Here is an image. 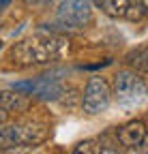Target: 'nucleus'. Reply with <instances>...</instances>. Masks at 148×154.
<instances>
[{
    "instance_id": "f257e3e1",
    "label": "nucleus",
    "mask_w": 148,
    "mask_h": 154,
    "mask_svg": "<svg viewBox=\"0 0 148 154\" xmlns=\"http://www.w3.org/2000/svg\"><path fill=\"white\" fill-rule=\"evenodd\" d=\"M69 43L56 34H34L30 38L15 43L9 51V60L15 66H30V64H45L54 62L65 56Z\"/></svg>"
},
{
    "instance_id": "f03ea898",
    "label": "nucleus",
    "mask_w": 148,
    "mask_h": 154,
    "mask_svg": "<svg viewBox=\"0 0 148 154\" xmlns=\"http://www.w3.org/2000/svg\"><path fill=\"white\" fill-rule=\"evenodd\" d=\"M114 92L120 103L133 105L148 96V84L133 71H120L114 77Z\"/></svg>"
},
{
    "instance_id": "7ed1b4c3",
    "label": "nucleus",
    "mask_w": 148,
    "mask_h": 154,
    "mask_svg": "<svg viewBox=\"0 0 148 154\" xmlns=\"http://www.w3.org/2000/svg\"><path fill=\"white\" fill-rule=\"evenodd\" d=\"M109 101H112V90H109V84L103 79V77L95 75L86 82L84 88V96H82V109L90 116H97L101 111H105L109 107Z\"/></svg>"
},
{
    "instance_id": "20e7f679",
    "label": "nucleus",
    "mask_w": 148,
    "mask_h": 154,
    "mask_svg": "<svg viewBox=\"0 0 148 154\" xmlns=\"http://www.w3.org/2000/svg\"><path fill=\"white\" fill-rule=\"evenodd\" d=\"M58 22L67 28H84L92 19L90 0H62L56 9Z\"/></svg>"
},
{
    "instance_id": "39448f33",
    "label": "nucleus",
    "mask_w": 148,
    "mask_h": 154,
    "mask_svg": "<svg viewBox=\"0 0 148 154\" xmlns=\"http://www.w3.org/2000/svg\"><path fill=\"white\" fill-rule=\"evenodd\" d=\"M13 135L17 146H41L49 137V128L41 122H22L13 124Z\"/></svg>"
},
{
    "instance_id": "423d86ee",
    "label": "nucleus",
    "mask_w": 148,
    "mask_h": 154,
    "mask_svg": "<svg viewBox=\"0 0 148 154\" xmlns=\"http://www.w3.org/2000/svg\"><path fill=\"white\" fill-rule=\"evenodd\" d=\"M146 139V124L142 120H131L118 131V141L124 148H137Z\"/></svg>"
},
{
    "instance_id": "0eeeda50",
    "label": "nucleus",
    "mask_w": 148,
    "mask_h": 154,
    "mask_svg": "<svg viewBox=\"0 0 148 154\" xmlns=\"http://www.w3.org/2000/svg\"><path fill=\"white\" fill-rule=\"evenodd\" d=\"M34 94L43 101H54V99H60L65 94V86L60 84V79L56 77H41L36 79V88H34Z\"/></svg>"
},
{
    "instance_id": "6e6552de",
    "label": "nucleus",
    "mask_w": 148,
    "mask_h": 154,
    "mask_svg": "<svg viewBox=\"0 0 148 154\" xmlns=\"http://www.w3.org/2000/svg\"><path fill=\"white\" fill-rule=\"evenodd\" d=\"M0 109H5V111H26L28 109V99H26V94L22 92H17V90H5V88H0Z\"/></svg>"
},
{
    "instance_id": "1a4fd4ad",
    "label": "nucleus",
    "mask_w": 148,
    "mask_h": 154,
    "mask_svg": "<svg viewBox=\"0 0 148 154\" xmlns=\"http://www.w3.org/2000/svg\"><path fill=\"white\" fill-rule=\"evenodd\" d=\"M127 62L131 64L135 71L148 73V45H142V47L133 49L131 54L127 56Z\"/></svg>"
},
{
    "instance_id": "9d476101",
    "label": "nucleus",
    "mask_w": 148,
    "mask_h": 154,
    "mask_svg": "<svg viewBox=\"0 0 148 154\" xmlns=\"http://www.w3.org/2000/svg\"><path fill=\"white\" fill-rule=\"evenodd\" d=\"M129 7H131V2H129V0H105L101 9L105 11V15L118 19V17H127Z\"/></svg>"
},
{
    "instance_id": "9b49d317",
    "label": "nucleus",
    "mask_w": 148,
    "mask_h": 154,
    "mask_svg": "<svg viewBox=\"0 0 148 154\" xmlns=\"http://www.w3.org/2000/svg\"><path fill=\"white\" fill-rule=\"evenodd\" d=\"M73 154H101V146L97 139H84L73 148Z\"/></svg>"
},
{
    "instance_id": "f8f14e48",
    "label": "nucleus",
    "mask_w": 148,
    "mask_h": 154,
    "mask_svg": "<svg viewBox=\"0 0 148 154\" xmlns=\"http://www.w3.org/2000/svg\"><path fill=\"white\" fill-rule=\"evenodd\" d=\"M15 143V135H13V124H2L0 126V150L13 148Z\"/></svg>"
},
{
    "instance_id": "ddd939ff",
    "label": "nucleus",
    "mask_w": 148,
    "mask_h": 154,
    "mask_svg": "<svg viewBox=\"0 0 148 154\" xmlns=\"http://www.w3.org/2000/svg\"><path fill=\"white\" fill-rule=\"evenodd\" d=\"M0 154H41L39 146H13V148H7Z\"/></svg>"
},
{
    "instance_id": "4468645a",
    "label": "nucleus",
    "mask_w": 148,
    "mask_h": 154,
    "mask_svg": "<svg viewBox=\"0 0 148 154\" xmlns=\"http://www.w3.org/2000/svg\"><path fill=\"white\" fill-rule=\"evenodd\" d=\"M146 15V9L144 5H131L127 11V19H131V22H140V19Z\"/></svg>"
},
{
    "instance_id": "2eb2a0df",
    "label": "nucleus",
    "mask_w": 148,
    "mask_h": 154,
    "mask_svg": "<svg viewBox=\"0 0 148 154\" xmlns=\"http://www.w3.org/2000/svg\"><path fill=\"white\" fill-rule=\"evenodd\" d=\"M34 88H36V79L32 82H17V84H13V90H17V92H22V94H34Z\"/></svg>"
},
{
    "instance_id": "dca6fc26",
    "label": "nucleus",
    "mask_w": 148,
    "mask_h": 154,
    "mask_svg": "<svg viewBox=\"0 0 148 154\" xmlns=\"http://www.w3.org/2000/svg\"><path fill=\"white\" fill-rule=\"evenodd\" d=\"M7 120H9V111L0 109V126H2V124H7Z\"/></svg>"
},
{
    "instance_id": "f3484780",
    "label": "nucleus",
    "mask_w": 148,
    "mask_h": 154,
    "mask_svg": "<svg viewBox=\"0 0 148 154\" xmlns=\"http://www.w3.org/2000/svg\"><path fill=\"white\" fill-rule=\"evenodd\" d=\"M26 2H30V5H41V7H43V5H49L52 0H26Z\"/></svg>"
},
{
    "instance_id": "a211bd4d",
    "label": "nucleus",
    "mask_w": 148,
    "mask_h": 154,
    "mask_svg": "<svg viewBox=\"0 0 148 154\" xmlns=\"http://www.w3.org/2000/svg\"><path fill=\"white\" fill-rule=\"evenodd\" d=\"M11 2H13V0H0V11H5V9H7Z\"/></svg>"
},
{
    "instance_id": "6ab92c4d",
    "label": "nucleus",
    "mask_w": 148,
    "mask_h": 154,
    "mask_svg": "<svg viewBox=\"0 0 148 154\" xmlns=\"http://www.w3.org/2000/svg\"><path fill=\"white\" fill-rule=\"evenodd\" d=\"M101 154H118V152H116V150H109V148H107V150H101Z\"/></svg>"
},
{
    "instance_id": "aec40b11",
    "label": "nucleus",
    "mask_w": 148,
    "mask_h": 154,
    "mask_svg": "<svg viewBox=\"0 0 148 154\" xmlns=\"http://www.w3.org/2000/svg\"><path fill=\"white\" fill-rule=\"evenodd\" d=\"M90 2H95L97 7H103V2H105V0H90Z\"/></svg>"
},
{
    "instance_id": "412c9836",
    "label": "nucleus",
    "mask_w": 148,
    "mask_h": 154,
    "mask_svg": "<svg viewBox=\"0 0 148 154\" xmlns=\"http://www.w3.org/2000/svg\"><path fill=\"white\" fill-rule=\"evenodd\" d=\"M146 139H148V126H146Z\"/></svg>"
}]
</instances>
